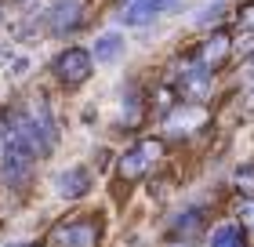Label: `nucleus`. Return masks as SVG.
<instances>
[{
	"instance_id": "obj_1",
	"label": "nucleus",
	"mask_w": 254,
	"mask_h": 247,
	"mask_svg": "<svg viewBox=\"0 0 254 247\" xmlns=\"http://www.w3.org/2000/svg\"><path fill=\"white\" fill-rule=\"evenodd\" d=\"M7 109L15 116L18 131L26 135V142L33 146V153H37L40 160L51 157L55 146H59V113H55L51 98L44 95V91H33V95H26L22 102H11Z\"/></svg>"
},
{
	"instance_id": "obj_2",
	"label": "nucleus",
	"mask_w": 254,
	"mask_h": 247,
	"mask_svg": "<svg viewBox=\"0 0 254 247\" xmlns=\"http://www.w3.org/2000/svg\"><path fill=\"white\" fill-rule=\"evenodd\" d=\"M214 84H218V73H211L207 66H200L192 55H182L178 62L167 66L164 73V87L171 102H196V105H207L214 95Z\"/></svg>"
},
{
	"instance_id": "obj_3",
	"label": "nucleus",
	"mask_w": 254,
	"mask_h": 247,
	"mask_svg": "<svg viewBox=\"0 0 254 247\" xmlns=\"http://www.w3.org/2000/svg\"><path fill=\"white\" fill-rule=\"evenodd\" d=\"M164 157H167V142H164V138H156V135H138L134 142H127V146L117 153V160H113V167H117V182H124V185L145 182L149 174L164 164Z\"/></svg>"
},
{
	"instance_id": "obj_4",
	"label": "nucleus",
	"mask_w": 254,
	"mask_h": 247,
	"mask_svg": "<svg viewBox=\"0 0 254 247\" xmlns=\"http://www.w3.org/2000/svg\"><path fill=\"white\" fill-rule=\"evenodd\" d=\"M106 240V218L102 211H73L48 229V247H102Z\"/></svg>"
},
{
	"instance_id": "obj_5",
	"label": "nucleus",
	"mask_w": 254,
	"mask_h": 247,
	"mask_svg": "<svg viewBox=\"0 0 254 247\" xmlns=\"http://www.w3.org/2000/svg\"><path fill=\"white\" fill-rule=\"evenodd\" d=\"M51 77L55 84H62L65 91L84 87L91 77H95V58H91V48L84 44H65V48L51 58Z\"/></svg>"
},
{
	"instance_id": "obj_6",
	"label": "nucleus",
	"mask_w": 254,
	"mask_h": 247,
	"mask_svg": "<svg viewBox=\"0 0 254 247\" xmlns=\"http://www.w3.org/2000/svg\"><path fill=\"white\" fill-rule=\"evenodd\" d=\"M211 124V109L196 102H171L164 113H160V138H192L200 127Z\"/></svg>"
},
{
	"instance_id": "obj_7",
	"label": "nucleus",
	"mask_w": 254,
	"mask_h": 247,
	"mask_svg": "<svg viewBox=\"0 0 254 247\" xmlns=\"http://www.w3.org/2000/svg\"><path fill=\"white\" fill-rule=\"evenodd\" d=\"M189 0H124L120 11H117V22L127 29H145L153 26V22L175 15V11H182Z\"/></svg>"
},
{
	"instance_id": "obj_8",
	"label": "nucleus",
	"mask_w": 254,
	"mask_h": 247,
	"mask_svg": "<svg viewBox=\"0 0 254 247\" xmlns=\"http://www.w3.org/2000/svg\"><path fill=\"white\" fill-rule=\"evenodd\" d=\"M87 22V4L84 0H51L44 11V29L51 37H73Z\"/></svg>"
},
{
	"instance_id": "obj_9",
	"label": "nucleus",
	"mask_w": 254,
	"mask_h": 247,
	"mask_svg": "<svg viewBox=\"0 0 254 247\" xmlns=\"http://www.w3.org/2000/svg\"><path fill=\"white\" fill-rule=\"evenodd\" d=\"M189 55H192L200 66H207L211 73H218V69H222L229 58L236 55V44H233V37H229V33H222V29L214 33V29H211L203 40H196V44H192V51H189Z\"/></svg>"
},
{
	"instance_id": "obj_10",
	"label": "nucleus",
	"mask_w": 254,
	"mask_h": 247,
	"mask_svg": "<svg viewBox=\"0 0 254 247\" xmlns=\"http://www.w3.org/2000/svg\"><path fill=\"white\" fill-rule=\"evenodd\" d=\"M95 185H98V178H95V171H91L87 164H69L65 171L55 174V193L62 200H84Z\"/></svg>"
},
{
	"instance_id": "obj_11",
	"label": "nucleus",
	"mask_w": 254,
	"mask_h": 247,
	"mask_svg": "<svg viewBox=\"0 0 254 247\" xmlns=\"http://www.w3.org/2000/svg\"><path fill=\"white\" fill-rule=\"evenodd\" d=\"M145 113H149V102L142 95V87L131 84L120 95L117 102V116H113V127H120V131H138V127L145 124Z\"/></svg>"
},
{
	"instance_id": "obj_12",
	"label": "nucleus",
	"mask_w": 254,
	"mask_h": 247,
	"mask_svg": "<svg viewBox=\"0 0 254 247\" xmlns=\"http://www.w3.org/2000/svg\"><path fill=\"white\" fill-rule=\"evenodd\" d=\"M127 51V37L120 29H106V33H98L95 44H91V58H95V66H113V62H120Z\"/></svg>"
},
{
	"instance_id": "obj_13",
	"label": "nucleus",
	"mask_w": 254,
	"mask_h": 247,
	"mask_svg": "<svg viewBox=\"0 0 254 247\" xmlns=\"http://www.w3.org/2000/svg\"><path fill=\"white\" fill-rule=\"evenodd\" d=\"M207 247H251V237L236 218H229L207 229Z\"/></svg>"
},
{
	"instance_id": "obj_14",
	"label": "nucleus",
	"mask_w": 254,
	"mask_h": 247,
	"mask_svg": "<svg viewBox=\"0 0 254 247\" xmlns=\"http://www.w3.org/2000/svg\"><path fill=\"white\" fill-rule=\"evenodd\" d=\"M233 26H236V37H233L236 51H240V48L254 51V0L236 4V11H233Z\"/></svg>"
},
{
	"instance_id": "obj_15",
	"label": "nucleus",
	"mask_w": 254,
	"mask_h": 247,
	"mask_svg": "<svg viewBox=\"0 0 254 247\" xmlns=\"http://www.w3.org/2000/svg\"><path fill=\"white\" fill-rule=\"evenodd\" d=\"M229 185H233L236 193H244V200H254V160L240 164L233 171V178H229Z\"/></svg>"
},
{
	"instance_id": "obj_16",
	"label": "nucleus",
	"mask_w": 254,
	"mask_h": 247,
	"mask_svg": "<svg viewBox=\"0 0 254 247\" xmlns=\"http://www.w3.org/2000/svg\"><path fill=\"white\" fill-rule=\"evenodd\" d=\"M236 222L247 229V237H254V200H244V204H240V211H236Z\"/></svg>"
},
{
	"instance_id": "obj_17",
	"label": "nucleus",
	"mask_w": 254,
	"mask_h": 247,
	"mask_svg": "<svg viewBox=\"0 0 254 247\" xmlns=\"http://www.w3.org/2000/svg\"><path fill=\"white\" fill-rule=\"evenodd\" d=\"M4 58H7V48H0V62H4Z\"/></svg>"
}]
</instances>
